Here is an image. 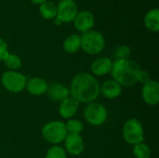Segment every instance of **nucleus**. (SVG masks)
Instances as JSON below:
<instances>
[{
  "instance_id": "obj_1",
  "label": "nucleus",
  "mask_w": 159,
  "mask_h": 158,
  "mask_svg": "<svg viewBox=\"0 0 159 158\" xmlns=\"http://www.w3.org/2000/svg\"><path fill=\"white\" fill-rule=\"evenodd\" d=\"M100 88L98 80L92 74L83 72L74 76L69 91L77 102L90 103L100 95Z\"/></svg>"
},
{
  "instance_id": "obj_2",
  "label": "nucleus",
  "mask_w": 159,
  "mask_h": 158,
  "mask_svg": "<svg viewBox=\"0 0 159 158\" xmlns=\"http://www.w3.org/2000/svg\"><path fill=\"white\" fill-rule=\"evenodd\" d=\"M141 72V66L134 61L116 60L110 73L113 80L121 87H131L139 82Z\"/></svg>"
},
{
  "instance_id": "obj_3",
  "label": "nucleus",
  "mask_w": 159,
  "mask_h": 158,
  "mask_svg": "<svg viewBox=\"0 0 159 158\" xmlns=\"http://www.w3.org/2000/svg\"><path fill=\"white\" fill-rule=\"evenodd\" d=\"M80 48L89 55H97L101 53L105 47V39L98 31L90 30L87 33H84L83 35L80 36Z\"/></svg>"
},
{
  "instance_id": "obj_4",
  "label": "nucleus",
  "mask_w": 159,
  "mask_h": 158,
  "mask_svg": "<svg viewBox=\"0 0 159 158\" xmlns=\"http://www.w3.org/2000/svg\"><path fill=\"white\" fill-rule=\"evenodd\" d=\"M68 132L65 124L61 121H50L42 129L43 138L51 144H59L62 142Z\"/></svg>"
},
{
  "instance_id": "obj_5",
  "label": "nucleus",
  "mask_w": 159,
  "mask_h": 158,
  "mask_svg": "<svg viewBox=\"0 0 159 158\" xmlns=\"http://www.w3.org/2000/svg\"><path fill=\"white\" fill-rule=\"evenodd\" d=\"M124 140L132 145L139 144L144 141V131L142 123L136 118H130L126 121L122 129Z\"/></svg>"
},
{
  "instance_id": "obj_6",
  "label": "nucleus",
  "mask_w": 159,
  "mask_h": 158,
  "mask_svg": "<svg viewBox=\"0 0 159 158\" xmlns=\"http://www.w3.org/2000/svg\"><path fill=\"white\" fill-rule=\"evenodd\" d=\"M1 83L7 91L12 93H20L24 90L27 78L21 73L16 71H7L2 74Z\"/></svg>"
},
{
  "instance_id": "obj_7",
  "label": "nucleus",
  "mask_w": 159,
  "mask_h": 158,
  "mask_svg": "<svg viewBox=\"0 0 159 158\" xmlns=\"http://www.w3.org/2000/svg\"><path fill=\"white\" fill-rule=\"evenodd\" d=\"M107 116V109L100 102H90L84 110L85 119L92 126H101L104 124Z\"/></svg>"
},
{
  "instance_id": "obj_8",
  "label": "nucleus",
  "mask_w": 159,
  "mask_h": 158,
  "mask_svg": "<svg viewBox=\"0 0 159 158\" xmlns=\"http://www.w3.org/2000/svg\"><path fill=\"white\" fill-rule=\"evenodd\" d=\"M77 13V6L74 0H61L57 6L56 19L60 22H71Z\"/></svg>"
},
{
  "instance_id": "obj_9",
  "label": "nucleus",
  "mask_w": 159,
  "mask_h": 158,
  "mask_svg": "<svg viewBox=\"0 0 159 158\" xmlns=\"http://www.w3.org/2000/svg\"><path fill=\"white\" fill-rule=\"evenodd\" d=\"M142 97L148 105H157L159 102V84L157 81L150 79L146 82L142 90Z\"/></svg>"
},
{
  "instance_id": "obj_10",
  "label": "nucleus",
  "mask_w": 159,
  "mask_h": 158,
  "mask_svg": "<svg viewBox=\"0 0 159 158\" xmlns=\"http://www.w3.org/2000/svg\"><path fill=\"white\" fill-rule=\"evenodd\" d=\"M63 142L65 150L72 156H79L85 149V142L80 135L67 134Z\"/></svg>"
},
{
  "instance_id": "obj_11",
  "label": "nucleus",
  "mask_w": 159,
  "mask_h": 158,
  "mask_svg": "<svg viewBox=\"0 0 159 158\" xmlns=\"http://www.w3.org/2000/svg\"><path fill=\"white\" fill-rule=\"evenodd\" d=\"M75 27L81 33H87L90 31L94 25V16L90 11L85 10L78 12L74 20Z\"/></svg>"
},
{
  "instance_id": "obj_12",
  "label": "nucleus",
  "mask_w": 159,
  "mask_h": 158,
  "mask_svg": "<svg viewBox=\"0 0 159 158\" xmlns=\"http://www.w3.org/2000/svg\"><path fill=\"white\" fill-rule=\"evenodd\" d=\"M46 93L50 100L55 102H62L69 97L70 91L64 85L59 82H52L50 85L48 86Z\"/></svg>"
},
{
  "instance_id": "obj_13",
  "label": "nucleus",
  "mask_w": 159,
  "mask_h": 158,
  "mask_svg": "<svg viewBox=\"0 0 159 158\" xmlns=\"http://www.w3.org/2000/svg\"><path fill=\"white\" fill-rule=\"evenodd\" d=\"M112 66H113V61L110 59L99 58L91 63L90 69L94 75L103 76L111 72Z\"/></svg>"
},
{
  "instance_id": "obj_14",
  "label": "nucleus",
  "mask_w": 159,
  "mask_h": 158,
  "mask_svg": "<svg viewBox=\"0 0 159 158\" xmlns=\"http://www.w3.org/2000/svg\"><path fill=\"white\" fill-rule=\"evenodd\" d=\"M48 86V85L45 79L40 77H34L27 80L25 88L30 94L34 96H40L47 92Z\"/></svg>"
},
{
  "instance_id": "obj_15",
  "label": "nucleus",
  "mask_w": 159,
  "mask_h": 158,
  "mask_svg": "<svg viewBox=\"0 0 159 158\" xmlns=\"http://www.w3.org/2000/svg\"><path fill=\"white\" fill-rule=\"evenodd\" d=\"M79 102H77L75 100H74L72 97H68L67 99L61 102L60 107H59V113L60 115L62 118H71L73 117L77 110H78Z\"/></svg>"
},
{
  "instance_id": "obj_16",
  "label": "nucleus",
  "mask_w": 159,
  "mask_h": 158,
  "mask_svg": "<svg viewBox=\"0 0 159 158\" xmlns=\"http://www.w3.org/2000/svg\"><path fill=\"white\" fill-rule=\"evenodd\" d=\"M100 92L107 99L113 100L119 97L122 93V87L115 80L105 81L100 88Z\"/></svg>"
},
{
  "instance_id": "obj_17",
  "label": "nucleus",
  "mask_w": 159,
  "mask_h": 158,
  "mask_svg": "<svg viewBox=\"0 0 159 158\" xmlns=\"http://www.w3.org/2000/svg\"><path fill=\"white\" fill-rule=\"evenodd\" d=\"M144 24L146 28L152 32L159 30V9L157 7L149 10L144 17Z\"/></svg>"
},
{
  "instance_id": "obj_18",
  "label": "nucleus",
  "mask_w": 159,
  "mask_h": 158,
  "mask_svg": "<svg viewBox=\"0 0 159 158\" xmlns=\"http://www.w3.org/2000/svg\"><path fill=\"white\" fill-rule=\"evenodd\" d=\"M81 47V40L80 36L77 34H71L66 37L63 42V49L70 54L77 52Z\"/></svg>"
},
{
  "instance_id": "obj_19",
  "label": "nucleus",
  "mask_w": 159,
  "mask_h": 158,
  "mask_svg": "<svg viewBox=\"0 0 159 158\" xmlns=\"http://www.w3.org/2000/svg\"><path fill=\"white\" fill-rule=\"evenodd\" d=\"M39 12L46 20H52L57 17V6L51 1H45L40 4Z\"/></svg>"
},
{
  "instance_id": "obj_20",
  "label": "nucleus",
  "mask_w": 159,
  "mask_h": 158,
  "mask_svg": "<svg viewBox=\"0 0 159 158\" xmlns=\"http://www.w3.org/2000/svg\"><path fill=\"white\" fill-rule=\"evenodd\" d=\"M3 61L5 62L6 66L8 69H10V71H16V70H18V69H20L21 67V60L16 54L8 53L7 56L6 57V59Z\"/></svg>"
},
{
  "instance_id": "obj_21",
  "label": "nucleus",
  "mask_w": 159,
  "mask_h": 158,
  "mask_svg": "<svg viewBox=\"0 0 159 158\" xmlns=\"http://www.w3.org/2000/svg\"><path fill=\"white\" fill-rule=\"evenodd\" d=\"M133 154L136 158H150L152 152L147 144H145L144 142H141L134 145Z\"/></svg>"
},
{
  "instance_id": "obj_22",
  "label": "nucleus",
  "mask_w": 159,
  "mask_h": 158,
  "mask_svg": "<svg viewBox=\"0 0 159 158\" xmlns=\"http://www.w3.org/2000/svg\"><path fill=\"white\" fill-rule=\"evenodd\" d=\"M65 127H66V130L68 134H76V135H80V133L83 131V129H84L83 123L77 119L69 120L65 124Z\"/></svg>"
},
{
  "instance_id": "obj_23",
  "label": "nucleus",
  "mask_w": 159,
  "mask_h": 158,
  "mask_svg": "<svg viewBox=\"0 0 159 158\" xmlns=\"http://www.w3.org/2000/svg\"><path fill=\"white\" fill-rule=\"evenodd\" d=\"M46 158H67V156L65 150L62 147L55 145L48 150Z\"/></svg>"
},
{
  "instance_id": "obj_24",
  "label": "nucleus",
  "mask_w": 159,
  "mask_h": 158,
  "mask_svg": "<svg viewBox=\"0 0 159 158\" xmlns=\"http://www.w3.org/2000/svg\"><path fill=\"white\" fill-rule=\"evenodd\" d=\"M130 53H131L130 48L125 45L117 47L115 50V56L116 60H129Z\"/></svg>"
},
{
  "instance_id": "obj_25",
  "label": "nucleus",
  "mask_w": 159,
  "mask_h": 158,
  "mask_svg": "<svg viewBox=\"0 0 159 158\" xmlns=\"http://www.w3.org/2000/svg\"><path fill=\"white\" fill-rule=\"evenodd\" d=\"M8 47L4 39L0 37V61H4L8 54Z\"/></svg>"
},
{
  "instance_id": "obj_26",
  "label": "nucleus",
  "mask_w": 159,
  "mask_h": 158,
  "mask_svg": "<svg viewBox=\"0 0 159 158\" xmlns=\"http://www.w3.org/2000/svg\"><path fill=\"white\" fill-rule=\"evenodd\" d=\"M150 80V75L149 74L146 72V71H143L141 72V74H140V78H139V82H142L143 84H145L146 82H148Z\"/></svg>"
},
{
  "instance_id": "obj_27",
  "label": "nucleus",
  "mask_w": 159,
  "mask_h": 158,
  "mask_svg": "<svg viewBox=\"0 0 159 158\" xmlns=\"http://www.w3.org/2000/svg\"><path fill=\"white\" fill-rule=\"evenodd\" d=\"M32 3H34V4H36V5H40V4H42V3H44L45 1H47V0H30Z\"/></svg>"
}]
</instances>
